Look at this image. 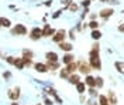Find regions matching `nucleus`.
I'll use <instances>...</instances> for the list:
<instances>
[{"label": "nucleus", "instance_id": "obj_1", "mask_svg": "<svg viewBox=\"0 0 124 105\" xmlns=\"http://www.w3.org/2000/svg\"><path fill=\"white\" fill-rule=\"evenodd\" d=\"M99 51H100V46H99V43L96 41V43H93L92 50H90V53H89V64L92 65L93 70H97V71L101 70V61H100Z\"/></svg>", "mask_w": 124, "mask_h": 105}, {"label": "nucleus", "instance_id": "obj_2", "mask_svg": "<svg viewBox=\"0 0 124 105\" xmlns=\"http://www.w3.org/2000/svg\"><path fill=\"white\" fill-rule=\"evenodd\" d=\"M78 70H79V73L80 74H85V75H89L90 71H92V65L85 63L83 60H80V61H78Z\"/></svg>", "mask_w": 124, "mask_h": 105}, {"label": "nucleus", "instance_id": "obj_3", "mask_svg": "<svg viewBox=\"0 0 124 105\" xmlns=\"http://www.w3.org/2000/svg\"><path fill=\"white\" fill-rule=\"evenodd\" d=\"M65 37H66V31L62 29V30H58V31L54 34V37H52V41L56 43V44H59L62 41H65Z\"/></svg>", "mask_w": 124, "mask_h": 105}, {"label": "nucleus", "instance_id": "obj_4", "mask_svg": "<svg viewBox=\"0 0 124 105\" xmlns=\"http://www.w3.org/2000/svg\"><path fill=\"white\" fill-rule=\"evenodd\" d=\"M41 37H44V36H42V29H39V27L31 29V31H30V38L31 40L37 41V40H39Z\"/></svg>", "mask_w": 124, "mask_h": 105}, {"label": "nucleus", "instance_id": "obj_5", "mask_svg": "<svg viewBox=\"0 0 124 105\" xmlns=\"http://www.w3.org/2000/svg\"><path fill=\"white\" fill-rule=\"evenodd\" d=\"M11 34L13 36H25L27 34V29L23 24H17L16 27L11 29Z\"/></svg>", "mask_w": 124, "mask_h": 105}, {"label": "nucleus", "instance_id": "obj_6", "mask_svg": "<svg viewBox=\"0 0 124 105\" xmlns=\"http://www.w3.org/2000/svg\"><path fill=\"white\" fill-rule=\"evenodd\" d=\"M55 33H56L55 29H52L49 24H45L44 29H42V36H44V37H54Z\"/></svg>", "mask_w": 124, "mask_h": 105}, {"label": "nucleus", "instance_id": "obj_7", "mask_svg": "<svg viewBox=\"0 0 124 105\" xmlns=\"http://www.w3.org/2000/svg\"><path fill=\"white\" fill-rule=\"evenodd\" d=\"M7 95L10 99H13V101H17L18 98H20V87H16L14 89H10L7 92Z\"/></svg>", "mask_w": 124, "mask_h": 105}, {"label": "nucleus", "instance_id": "obj_8", "mask_svg": "<svg viewBox=\"0 0 124 105\" xmlns=\"http://www.w3.org/2000/svg\"><path fill=\"white\" fill-rule=\"evenodd\" d=\"M113 13H114V10H113L111 7H108V9H103L100 13H99V16H100L101 19H104V20H107L108 17L113 16Z\"/></svg>", "mask_w": 124, "mask_h": 105}, {"label": "nucleus", "instance_id": "obj_9", "mask_svg": "<svg viewBox=\"0 0 124 105\" xmlns=\"http://www.w3.org/2000/svg\"><path fill=\"white\" fill-rule=\"evenodd\" d=\"M85 84L89 88H96V78L89 74V75H86V78H85Z\"/></svg>", "mask_w": 124, "mask_h": 105}, {"label": "nucleus", "instance_id": "obj_10", "mask_svg": "<svg viewBox=\"0 0 124 105\" xmlns=\"http://www.w3.org/2000/svg\"><path fill=\"white\" fill-rule=\"evenodd\" d=\"M75 61V56L72 54V53H66L65 56L62 57V63L65 65H68V64H70V63H73Z\"/></svg>", "mask_w": 124, "mask_h": 105}, {"label": "nucleus", "instance_id": "obj_11", "mask_svg": "<svg viewBox=\"0 0 124 105\" xmlns=\"http://www.w3.org/2000/svg\"><path fill=\"white\" fill-rule=\"evenodd\" d=\"M58 46H59V48H61L62 51H65V53H70V51L73 50V46H72L70 43H65V41H62V43H59Z\"/></svg>", "mask_w": 124, "mask_h": 105}, {"label": "nucleus", "instance_id": "obj_12", "mask_svg": "<svg viewBox=\"0 0 124 105\" xmlns=\"http://www.w3.org/2000/svg\"><path fill=\"white\" fill-rule=\"evenodd\" d=\"M45 58H46V61H54V63H58V54L55 53V51H48L45 54Z\"/></svg>", "mask_w": 124, "mask_h": 105}, {"label": "nucleus", "instance_id": "obj_13", "mask_svg": "<svg viewBox=\"0 0 124 105\" xmlns=\"http://www.w3.org/2000/svg\"><path fill=\"white\" fill-rule=\"evenodd\" d=\"M34 68H35V71H38V73H46V71H48V67H46V64H44V63H35V64H34Z\"/></svg>", "mask_w": 124, "mask_h": 105}, {"label": "nucleus", "instance_id": "obj_14", "mask_svg": "<svg viewBox=\"0 0 124 105\" xmlns=\"http://www.w3.org/2000/svg\"><path fill=\"white\" fill-rule=\"evenodd\" d=\"M107 98H108V102H110V105H116L117 104V98H116L114 91H108V92H107Z\"/></svg>", "mask_w": 124, "mask_h": 105}, {"label": "nucleus", "instance_id": "obj_15", "mask_svg": "<svg viewBox=\"0 0 124 105\" xmlns=\"http://www.w3.org/2000/svg\"><path fill=\"white\" fill-rule=\"evenodd\" d=\"M86 87H87V85H86L83 81H79V82L76 84V91L79 92V94H80V95H82V94H83V92L86 91Z\"/></svg>", "mask_w": 124, "mask_h": 105}, {"label": "nucleus", "instance_id": "obj_16", "mask_svg": "<svg viewBox=\"0 0 124 105\" xmlns=\"http://www.w3.org/2000/svg\"><path fill=\"white\" fill-rule=\"evenodd\" d=\"M68 81H69L70 84H73V85H76L78 82H79V81H80V77H79V74H70V77L69 78H68Z\"/></svg>", "mask_w": 124, "mask_h": 105}, {"label": "nucleus", "instance_id": "obj_17", "mask_svg": "<svg viewBox=\"0 0 124 105\" xmlns=\"http://www.w3.org/2000/svg\"><path fill=\"white\" fill-rule=\"evenodd\" d=\"M45 64H46V67H48V70H51V71H54V70H58V68H59V61H58V63H54V61H46Z\"/></svg>", "mask_w": 124, "mask_h": 105}, {"label": "nucleus", "instance_id": "obj_18", "mask_svg": "<svg viewBox=\"0 0 124 105\" xmlns=\"http://www.w3.org/2000/svg\"><path fill=\"white\" fill-rule=\"evenodd\" d=\"M59 77H61V78H65V80H68V78L70 77L69 70H68L66 67H65V68H62L61 71H59Z\"/></svg>", "mask_w": 124, "mask_h": 105}, {"label": "nucleus", "instance_id": "obj_19", "mask_svg": "<svg viewBox=\"0 0 124 105\" xmlns=\"http://www.w3.org/2000/svg\"><path fill=\"white\" fill-rule=\"evenodd\" d=\"M0 26H1V27H6V29H8V27L11 26V21H10L8 19H6V17H0Z\"/></svg>", "mask_w": 124, "mask_h": 105}, {"label": "nucleus", "instance_id": "obj_20", "mask_svg": "<svg viewBox=\"0 0 124 105\" xmlns=\"http://www.w3.org/2000/svg\"><path fill=\"white\" fill-rule=\"evenodd\" d=\"M90 37H92L94 41H97V40H100V37H101V33L99 31V29L97 30H92V33H90Z\"/></svg>", "mask_w": 124, "mask_h": 105}, {"label": "nucleus", "instance_id": "obj_21", "mask_svg": "<svg viewBox=\"0 0 124 105\" xmlns=\"http://www.w3.org/2000/svg\"><path fill=\"white\" fill-rule=\"evenodd\" d=\"M66 68L69 70L70 74H75V73H76V70H78V63H75V61H73V63H70V64L66 65Z\"/></svg>", "mask_w": 124, "mask_h": 105}, {"label": "nucleus", "instance_id": "obj_22", "mask_svg": "<svg viewBox=\"0 0 124 105\" xmlns=\"http://www.w3.org/2000/svg\"><path fill=\"white\" fill-rule=\"evenodd\" d=\"M99 105H110L107 95H99Z\"/></svg>", "mask_w": 124, "mask_h": 105}, {"label": "nucleus", "instance_id": "obj_23", "mask_svg": "<svg viewBox=\"0 0 124 105\" xmlns=\"http://www.w3.org/2000/svg\"><path fill=\"white\" fill-rule=\"evenodd\" d=\"M14 65L17 67V68H18V70H23V68H24V61H23V57H21V58H16Z\"/></svg>", "mask_w": 124, "mask_h": 105}, {"label": "nucleus", "instance_id": "obj_24", "mask_svg": "<svg viewBox=\"0 0 124 105\" xmlns=\"http://www.w3.org/2000/svg\"><path fill=\"white\" fill-rule=\"evenodd\" d=\"M89 27H90V29H92V30H97V29H99V23H97V20H90V23H89Z\"/></svg>", "mask_w": 124, "mask_h": 105}, {"label": "nucleus", "instance_id": "obj_25", "mask_svg": "<svg viewBox=\"0 0 124 105\" xmlns=\"http://www.w3.org/2000/svg\"><path fill=\"white\" fill-rule=\"evenodd\" d=\"M114 67H116L117 68V71H118V73H121L123 74L124 73V63H118V61H116V63H114Z\"/></svg>", "mask_w": 124, "mask_h": 105}, {"label": "nucleus", "instance_id": "obj_26", "mask_svg": "<svg viewBox=\"0 0 124 105\" xmlns=\"http://www.w3.org/2000/svg\"><path fill=\"white\" fill-rule=\"evenodd\" d=\"M23 58H32V51H30V50H23Z\"/></svg>", "mask_w": 124, "mask_h": 105}, {"label": "nucleus", "instance_id": "obj_27", "mask_svg": "<svg viewBox=\"0 0 124 105\" xmlns=\"http://www.w3.org/2000/svg\"><path fill=\"white\" fill-rule=\"evenodd\" d=\"M68 9H69L70 11H73V13H75V11H78V9H79V6H78L76 3H70L69 6H68Z\"/></svg>", "mask_w": 124, "mask_h": 105}, {"label": "nucleus", "instance_id": "obj_28", "mask_svg": "<svg viewBox=\"0 0 124 105\" xmlns=\"http://www.w3.org/2000/svg\"><path fill=\"white\" fill-rule=\"evenodd\" d=\"M101 87H103V78L97 77L96 78V88H101Z\"/></svg>", "mask_w": 124, "mask_h": 105}, {"label": "nucleus", "instance_id": "obj_29", "mask_svg": "<svg viewBox=\"0 0 124 105\" xmlns=\"http://www.w3.org/2000/svg\"><path fill=\"white\" fill-rule=\"evenodd\" d=\"M89 94H90L92 97H96V95H97V89L96 88H89Z\"/></svg>", "mask_w": 124, "mask_h": 105}, {"label": "nucleus", "instance_id": "obj_30", "mask_svg": "<svg viewBox=\"0 0 124 105\" xmlns=\"http://www.w3.org/2000/svg\"><path fill=\"white\" fill-rule=\"evenodd\" d=\"M90 1H92V0H83V1L80 3V6H83V7H89V6H90Z\"/></svg>", "mask_w": 124, "mask_h": 105}, {"label": "nucleus", "instance_id": "obj_31", "mask_svg": "<svg viewBox=\"0 0 124 105\" xmlns=\"http://www.w3.org/2000/svg\"><path fill=\"white\" fill-rule=\"evenodd\" d=\"M23 61H24V65H28V67L32 64V60L31 58H23Z\"/></svg>", "mask_w": 124, "mask_h": 105}, {"label": "nucleus", "instance_id": "obj_32", "mask_svg": "<svg viewBox=\"0 0 124 105\" xmlns=\"http://www.w3.org/2000/svg\"><path fill=\"white\" fill-rule=\"evenodd\" d=\"M61 14H62V10H56L54 14H52V19H58V17L61 16Z\"/></svg>", "mask_w": 124, "mask_h": 105}, {"label": "nucleus", "instance_id": "obj_33", "mask_svg": "<svg viewBox=\"0 0 124 105\" xmlns=\"http://www.w3.org/2000/svg\"><path fill=\"white\" fill-rule=\"evenodd\" d=\"M6 61H7L8 64H13V65H14L16 58H14V57H7V58H6Z\"/></svg>", "mask_w": 124, "mask_h": 105}, {"label": "nucleus", "instance_id": "obj_34", "mask_svg": "<svg viewBox=\"0 0 124 105\" xmlns=\"http://www.w3.org/2000/svg\"><path fill=\"white\" fill-rule=\"evenodd\" d=\"M44 104H45V105H52L54 102H52V99H49V98H45V99H44Z\"/></svg>", "mask_w": 124, "mask_h": 105}, {"label": "nucleus", "instance_id": "obj_35", "mask_svg": "<svg viewBox=\"0 0 124 105\" xmlns=\"http://www.w3.org/2000/svg\"><path fill=\"white\" fill-rule=\"evenodd\" d=\"M68 37H69L70 40H75V31H73V30H70V31H69V36H68Z\"/></svg>", "mask_w": 124, "mask_h": 105}, {"label": "nucleus", "instance_id": "obj_36", "mask_svg": "<svg viewBox=\"0 0 124 105\" xmlns=\"http://www.w3.org/2000/svg\"><path fill=\"white\" fill-rule=\"evenodd\" d=\"M62 3H63V4H65V6H66V7H68V6H69L70 3H72V0H63V1H62Z\"/></svg>", "mask_w": 124, "mask_h": 105}, {"label": "nucleus", "instance_id": "obj_37", "mask_svg": "<svg viewBox=\"0 0 124 105\" xmlns=\"http://www.w3.org/2000/svg\"><path fill=\"white\" fill-rule=\"evenodd\" d=\"M118 31L124 33V24H118Z\"/></svg>", "mask_w": 124, "mask_h": 105}, {"label": "nucleus", "instance_id": "obj_38", "mask_svg": "<svg viewBox=\"0 0 124 105\" xmlns=\"http://www.w3.org/2000/svg\"><path fill=\"white\" fill-rule=\"evenodd\" d=\"M10 75H11V74L8 73V71H6V73H3V77H4V78H10Z\"/></svg>", "mask_w": 124, "mask_h": 105}, {"label": "nucleus", "instance_id": "obj_39", "mask_svg": "<svg viewBox=\"0 0 124 105\" xmlns=\"http://www.w3.org/2000/svg\"><path fill=\"white\" fill-rule=\"evenodd\" d=\"M55 101H56V102H58V104H62V99L59 97H58V95H56V97H55Z\"/></svg>", "mask_w": 124, "mask_h": 105}, {"label": "nucleus", "instance_id": "obj_40", "mask_svg": "<svg viewBox=\"0 0 124 105\" xmlns=\"http://www.w3.org/2000/svg\"><path fill=\"white\" fill-rule=\"evenodd\" d=\"M51 4H52V0H48V1H45V6H46V7H49Z\"/></svg>", "mask_w": 124, "mask_h": 105}, {"label": "nucleus", "instance_id": "obj_41", "mask_svg": "<svg viewBox=\"0 0 124 105\" xmlns=\"http://www.w3.org/2000/svg\"><path fill=\"white\" fill-rule=\"evenodd\" d=\"M96 17H97V14L93 13V14H90V20H96Z\"/></svg>", "mask_w": 124, "mask_h": 105}, {"label": "nucleus", "instance_id": "obj_42", "mask_svg": "<svg viewBox=\"0 0 124 105\" xmlns=\"http://www.w3.org/2000/svg\"><path fill=\"white\" fill-rule=\"evenodd\" d=\"M99 1H100V3H107L108 0H99Z\"/></svg>", "mask_w": 124, "mask_h": 105}, {"label": "nucleus", "instance_id": "obj_43", "mask_svg": "<svg viewBox=\"0 0 124 105\" xmlns=\"http://www.w3.org/2000/svg\"><path fill=\"white\" fill-rule=\"evenodd\" d=\"M87 105H96V104H92V102H87Z\"/></svg>", "mask_w": 124, "mask_h": 105}, {"label": "nucleus", "instance_id": "obj_44", "mask_svg": "<svg viewBox=\"0 0 124 105\" xmlns=\"http://www.w3.org/2000/svg\"><path fill=\"white\" fill-rule=\"evenodd\" d=\"M11 105H18V104H17V102H16V101H14V102H13V104H11Z\"/></svg>", "mask_w": 124, "mask_h": 105}, {"label": "nucleus", "instance_id": "obj_45", "mask_svg": "<svg viewBox=\"0 0 124 105\" xmlns=\"http://www.w3.org/2000/svg\"><path fill=\"white\" fill-rule=\"evenodd\" d=\"M121 13H124V10H123V11H121Z\"/></svg>", "mask_w": 124, "mask_h": 105}, {"label": "nucleus", "instance_id": "obj_46", "mask_svg": "<svg viewBox=\"0 0 124 105\" xmlns=\"http://www.w3.org/2000/svg\"><path fill=\"white\" fill-rule=\"evenodd\" d=\"M37 105H41V104H37Z\"/></svg>", "mask_w": 124, "mask_h": 105}, {"label": "nucleus", "instance_id": "obj_47", "mask_svg": "<svg viewBox=\"0 0 124 105\" xmlns=\"http://www.w3.org/2000/svg\"><path fill=\"white\" fill-rule=\"evenodd\" d=\"M0 27H1V26H0Z\"/></svg>", "mask_w": 124, "mask_h": 105}]
</instances>
